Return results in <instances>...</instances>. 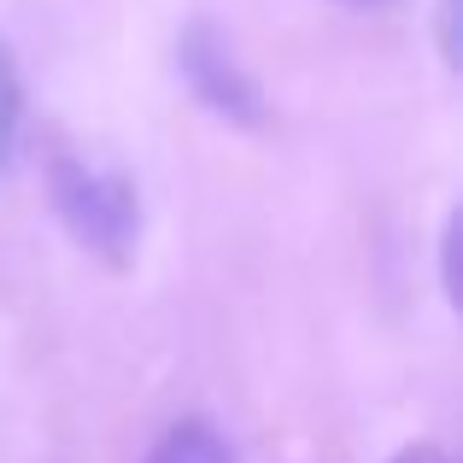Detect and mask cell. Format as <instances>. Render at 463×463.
<instances>
[{"label": "cell", "mask_w": 463, "mask_h": 463, "mask_svg": "<svg viewBox=\"0 0 463 463\" xmlns=\"http://www.w3.org/2000/svg\"><path fill=\"white\" fill-rule=\"evenodd\" d=\"M18 124H24V82H18L6 42H0V170H6L12 147H18Z\"/></svg>", "instance_id": "cell-4"}, {"label": "cell", "mask_w": 463, "mask_h": 463, "mask_svg": "<svg viewBox=\"0 0 463 463\" xmlns=\"http://www.w3.org/2000/svg\"><path fill=\"white\" fill-rule=\"evenodd\" d=\"M53 205L71 223V235L106 264H129L141 247V194L124 170L94 158L59 153L53 158Z\"/></svg>", "instance_id": "cell-1"}, {"label": "cell", "mask_w": 463, "mask_h": 463, "mask_svg": "<svg viewBox=\"0 0 463 463\" xmlns=\"http://www.w3.org/2000/svg\"><path fill=\"white\" fill-rule=\"evenodd\" d=\"M147 463H235V452H229V440L212 429V422L188 417V422H170V429L158 434Z\"/></svg>", "instance_id": "cell-3"}, {"label": "cell", "mask_w": 463, "mask_h": 463, "mask_svg": "<svg viewBox=\"0 0 463 463\" xmlns=\"http://www.w3.org/2000/svg\"><path fill=\"white\" fill-rule=\"evenodd\" d=\"M387 463H452V458H446L440 446H405V452H399V458H387Z\"/></svg>", "instance_id": "cell-5"}, {"label": "cell", "mask_w": 463, "mask_h": 463, "mask_svg": "<svg viewBox=\"0 0 463 463\" xmlns=\"http://www.w3.org/2000/svg\"><path fill=\"white\" fill-rule=\"evenodd\" d=\"M352 6H375V0H352Z\"/></svg>", "instance_id": "cell-6"}, {"label": "cell", "mask_w": 463, "mask_h": 463, "mask_svg": "<svg viewBox=\"0 0 463 463\" xmlns=\"http://www.w3.org/2000/svg\"><path fill=\"white\" fill-rule=\"evenodd\" d=\"M182 59H188V71H194V89H200L217 112H235V118H252V112H259L252 82L235 71V53H229L223 42H212V30H188Z\"/></svg>", "instance_id": "cell-2"}]
</instances>
